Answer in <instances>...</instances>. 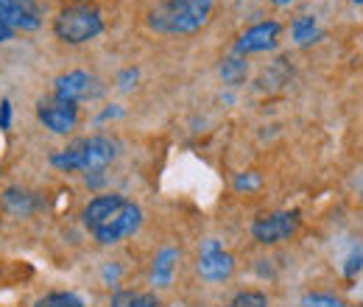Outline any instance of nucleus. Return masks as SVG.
<instances>
[{"label": "nucleus", "instance_id": "obj_26", "mask_svg": "<svg viewBox=\"0 0 363 307\" xmlns=\"http://www.w3.org/2000/svg\"><path fill=\"white\" fill-rule=\"evenodd\" d=\"M274 6H291V3H296V0H272Z\"/></svg>", "mask_w": 363, "mask_h": 307}, {"label": "nucleus", "instance_id": "obj_1", "mask_svg": "<svg viewBox=\"0 0 363 307\" xmlns=\"http://www.w3.org/2000/svg\"><path fill=\"white\" fill-rule=\"evenodd\" d=\"M84 226L90 229V235L104 243H121L123 238L135 235L143 223V210L135 201L118 196V193H106V196H95L90 204L84 207Z\"/></svg>", "mask_w": 363, "mask_h": 307}, {"label": "nucleus", "instance_id": "obj_25", "mask_svg": "<svg viewBox=\"0 0 363 307\" xmlns=\"http://www.w3.org/2000/svg\"><path fill=\"white\" fill-rule=\"evenodd\" d=\"M104 277L115 282V277H118V268H112V265H106V268H104Z\"/></svg>", "mask_w": 363, "mask_h": 307}, {"label": "nucleus", "instance_id": "obj_23", "mask_svg": "<svg viewBox=\"0 0 363 307\" xmlns=\"http://www.w3.org/2000/svg\"><path fill=\"white\" fill-rule=\"evenodd\" d=\"M11 37H14V28H11V26H6V23L0 20V43H9Z\"/></svg>", "mask_w": 363, "mask_h": 307}, {"label": "nucleus", "instance_id": "obj_16", "mask_svg": "<svg viewBox=\"0 0 363 307\" xmlns=\"http://www.w3.org/2000/svg\"><path fill=\"white\" fill-rule=\"evenodd\" d=\"M34 307H84V302L76 296V294H67V291H53L43 299H37Z\"/></svg>", "mask_w": 363, "mask_h": 307}, {"label": "nucleus", "instance_id": "obj_3", "mask_svg": "<svg viewBox=\"0 0 363 307\" xmlns=\"http://www.w3.org/2000/svg\"><path fill=\"white\" fill-rule=\"evenodd\" d=\"M216 0H160L148 17V26L160 34H193L210 14Z\"/></svg>", "mask_w": 363, "mask_h": 307}, {"label": "nucleus", "instance_id": "obj_22", "mask_svg": "<svg viewBox=\"0 0 363 307\" xmlns=\"http://www.w3.org/2000/svg\"><path fill=\"white\" fill-rule=\"evenodd\" d=\"M137 79H140V73H137L135 67H129V70H123V73L118 76V84L123 89H132L137 84Z\"/></svg>", "mask_w": 363, "mask_h": 307}, {"label": "nucleus", "instance_id": "obj_4", "mask_svg": "<svg viewBox=\"0 0 363 307\" xmlns=\"http://www.w3.org/2000/svg\"><path fill=\"white\" fill-rule=\"evenodd\" d=\"M101 31H104V17L98 9H92L87 3L67 6L53 17V34L67 45L90 43Z\"/></svg>", "mask_w": 363, "mask_h": 307}, {"label": "nucleus", "instance_id": "obj_6", "mask_svg": "<svg viewBox=\"0 0 363 307\" xmlns=\"http://www.w3.org/2000/svg\"><path fill=\"white\" fill-rule=\"evenodd\" d=\"M101 92L95 76L84 73V70H70V73H62L56 82H53V98L56 101H65V104H76L79 101H87L95 98Z\"/></svg>", "mask_w": 363, "mask_h": 307}, {"label": "nucleus", "instance_id": "obj_20", "mask_svg": "<svg viewBox=\"0 0 363 307\" xmlns=\"http://www.w3.org/2000/svg\"><path fill=\"white\" fill-rule=\"evenodd\" d=\"M260 187V176L257 174H243L235 179V190H257Z\"/></svg>", "mask_w": 363, "mask_h": 307}, {"label": "nucleus", "instance_id": "obj_24", "mask_svg": "<svg viewBox=\"0 0 363 307\" xmlns=\"http://www.w3.org/2000/svg\"><path fill=\"white\" fill-rule=\"evenodd\" d=\"M121 115H123V109H121V106H112V109H106L98 121H109V118H121Z\"/></svg>", "mask_w": 363, "mask_h": 307}, {"label": "nucleus", "instance_id": "obj_7", "mask_svg": "<svg viewBox=\"0 0 363 307\" xmlns=\"http://www.w3.org/2000/svg\"><path fill=\"white\" fill-rule=\"evenodd\" d=\"M232 271H235V257L216 238L204 240L201 243V255H199V274L207 282H224Z\"/></svg>", "mask_w": 363, "mask_h": 307}, {"label": "nucleus", "instance_id": "obj_10", "mask_svg": "<svg viewBox=\"0 0 363 307\" xmlns=\"http://www.w3.org/2000/svg\"><path fill=\"white\" fill-rule=\"evenodd\" d=\"M279 31H282V26H279L277 20H263V23H257V26L246 28V31L238 37L235 53H238V56H249V53L272 50L274 45H277V40H279Z\"/></svg>", "mask_w": 363, "mask_h": 307}, {"label": "nucleus", "instance_id": "obj_8", "mask_svg": "<svg viewBox=\"0 0 363 307\" xmlns=\"http://www.w3.org/2000/svg\"><path fill=\"white\" fill-rule=\"evenodd\" d=\"M0 20L14 31H37L43 26V9L37 0H0Z\"/></svg>", "mask_w": 363, "mask_h": 307}, {"label": "nucleus", "instance_id": "obj_17", "mask_svg": "<svg viewBox=\"0 0 363 307\" xmlns=\"http://www.w3.org/2000/svg\"><path fill=\"white\" fill-rule=\"evenodd\" d=\"M229 307H269V296L260 294V291H240Z\"/></svg>", "mask_w": 363, "mask_h": 307}, {"label": "nucleus", "instance_id": "obj_9", "mask_svg": "<svg viewBox=\"0 0 363 307\" xmlns=\"http://www.w3.org/2000/svg\"><path fill=\"white\" fill-rule=\"evenodd\" d=\"M37 118L40 123L50 129L53 134H70L79 123V106L76 104H65V101H43L37 106Z\"/></svg>", "mask_w": 363, "mask_h": 307}, {"label": "nucleus", "instance_id": "obj_2", "mask_svg": "<svg viewBox=\"0 0 363 307\" xmlns=\"http://www.w3.org/2000/svg\"><path fill=\"white\" fill-rule=\"evenodd\" d=\"M118 157V145L104 137V134H92L84 140L70 143L67 148L56 151L50 157V165L59 171H82V174H104Z\"/></svg>", "mask_w": 363, "mask_h": 307}, {"label": "nucleus", "instance_id": "obj_18", "mask_svg": "<svg viewBox=\"0 0 363 307\" xmlns=\"http://www.w3.org/2000/svg\"><path fill=\"white\" fill-rule=\"evenodd\" d=\"M363 268V243H358L352 252H350V257L344 260V277H355V274H361Z\"/></svg>", "mask_w": 363, "mask_h": 307}, {"label": "nucleus", "instance_id": "obj_15", "mask_svg": "<svg viewBox=\"0 0 363 307\" xmlns=\"http://www.w3.org/2000/svg\"><path fill=\"white\" fill-rule=\"evenodd\" d=\"M246 76H249V65L243 62V56H229L224 59V65H221V79H224V84H240V82H246Z\"/></svg>", "mask_w": 363, "mask_h": 307}, {"label": "nucleus", "instance_id": "obj_12", "mask_svg": "<svg viewBox=\"0 0 363 307\" xmlns=\"http://www.w3.org/2000/svg\"><path fill=\"white\" fill-rule=\"evenodd\" d=\"M291 34H294V43L296 45H311L316 43V40H321V28H318L316 17H311V14L296 17L291 23Z\"/></svg>", "mask_w": 363, "mask_h": 307}, {"label": "nucleus", "instance_id": "obj_27", "mask_svg": "<svg viewBox=\"0 0 363 307\" xmlns=\"http://www.w3.org/2000/svg\"><path fill=\"white\" fill-rule=\"evenodd\" d=\"M355 3H363V0H355Z\"/></svg>", "mask_w": 363, "mask_h": 307}, {"label": "nucleus", "instance_id": "obj_19", "mask_svg": "<svg viewBox=\"0 0 363 307\" xmlns=\"http://www.w3.org/2000/svg\"><path fill=\"white\" fill-rule=\"evenodd\" d=\"M302 307H344V302L330 294H308L302 299Z\"/></svg>", "mask_w": 363, "mask_h": 307}, {"label": "nucleus", "instance_id": "obj_11", "mask_svg": "<svg viewBox=\"0 0 363 307\" xmlns=\"http://www.w3.org/2000/svg\"><path fill=\"white\" fill-rule=\"evenodd\" d=\"M179 263V249L174 246H165L157 257H154V265H151V282L157 288H168L171 279H174V268Z\"/></svg>", "mask_w": 363, "mask_h": 307}, {"label": "nucleus", "instance_id": "obj_14", "mask_svg": "<svg viewBox=\"0 0 363 307\" xmlns=\"http://www.w3.org/2000/svg\"><path fill=\"white\" fill-rule=\"evenodd\" d=\"M109 307H160V299L154 294H143V291H118V294H112Z\"/></svg>", "mask_w": 363, "mask_h": 307}, {"label": "nucleus", "instance_id": "obj_5", "mask_svg": "<svg viewBox=\"0 0 363 307\" xmlns=\"http://www.w3.org/2000/svg\"><path fill=\"white\" fill-rule=\"evenodd\" d=\"M299 229V210H282V213H272V216H263L252 223V238L257 243H279L285 238H291L294 232Z\"/></svg>", "mask_w": 363, "mask_h": 307}, {"label": "nucleus", "instance_id": "obj_13", "mask_svg": "<svg viewBox=\"0 0 363 307\" xmlns=\"http://www.w3.org/2000/svg\"><path fill=\"white\" fill-rule=\"evenodd\" d=\"M3 207L11 213V216H28V213H34V199H31V193H26V190H17V187H9L6 193H3Z\"/></svg>", "mask_w": 363, "mask_h": 307}, {"label": "nucleus", "instance_id": "obj_21", "mask_svg": "<svg viewBox=\"0 0 363 307\" xmlns=\"http://www.w3.org/2000/svg\"><path fill=\"white\" fill-rule=\"evenodd\" d=\"M11 129V101L3 98L0 101V132H9Z\"/></svg>", "mask_w": 363, "mask_h": 307}]
</instances>
